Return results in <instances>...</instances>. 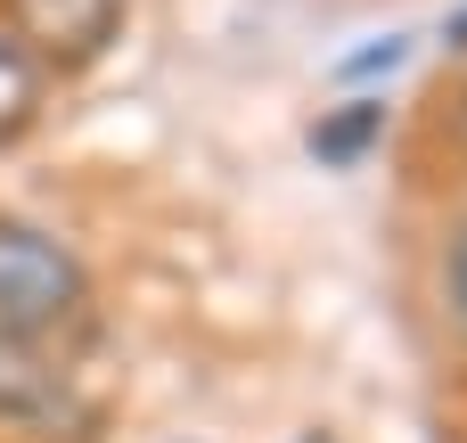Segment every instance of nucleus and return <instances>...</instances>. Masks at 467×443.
<instances>
[{
    "label": "nucleus",
    "instance_id": "nucleus-1",
    "mask_svg": "<svg viewBox=\"0 0 467 443\" xmlns=\"http://www.w3.org/2000/svg\"><path fill=\"white\" fill-rule=\"evenodd\" d=\"M82 304H90L82 263L49 230L0 214V337H74Z\"/></svg>",
    "mask_w": 467,
    "mask_h": 443
},
{
    "label": "nucleus",
    "instance_id": "nucleus-2",
    "mask_svg": "<svg viewBox=\"0 0 467 443\" xmlns=\"http://www.w3.org/2000/svg\"><path fill=\"white\" fill-rule=\"evenodd\" d=\"M8 8V33H16V49L49 74H74V66H90L107 41H115V25H123V0H0Z\"/></svg>",
    "mask_w": 467,
    "mask_h": 443
},
{
    "label": "nucleus",
    "instance_id": "nucleus-3",
    "mask_svg": "<svg viewBox=\"0 0 467 443\" xmlns=\"http://www.w3.org/2000/svg\"><path fill=\"white\" fill-rule=\"evenodd\" d=\"M74 337H0V419H74Z\"/></svg>",
    "mask_w": 467,
    "mask_h": 443
},
{
    "label": "nucleus",
    "instance_id": "nucleus-4",
    "mask_svg": "<svg viewBox=\"0 0 467 443\" xmlns=\"http://www.w3.org/2000/svg\"><path fill=\"white\" fill-rule=\"evenodd\" d=\"M33 115H41V66H33V58L16 49V33L0 25V148L25 140Z\"/></svg>",
    "mask_w": 467,
    "mask_h": 443
},
{
    "label": "nucleus",
    "instance_id": "nucleus-5",
    "mask_svg": "<svg viewBox=\"0 0 467 443\" xmlns=\"http://www.w3.org/2000/svg\"><path fill=\"white\" fill-rule=\"evenodd\" d=\"M378 132H386V107H378V99H345L337 115H320V123H312V148H320L328 164H345V156H361Z\"/></svg>",
    "mask_w": 467,
    "mask_h": 443
},
{
    "label": "nucleus",
    "instance_id": "nucleus-6",
    "mask_svg": "<svg viewBox=\"0 0 467 443\" xmlns=\"http://www.w3.org/2000/svg\"><path fill=\"white\" fill-rule=\"evenodd\" d=\"M402 58H410V41H402V33H386L378 49H361V58H345L337 74H345V82H369V74H394Z\"/></svg>",
    "mask_w": 467,
    "mask_h": 443
},
{
    "label": "nucleus",
    "instance_id": "nucleus-7",
    "mask_svg": "<svg viewBox=\"0 0 467 443\" xmlns=\"http://www.w3.org/2000/svg\"><path fill=\"white\" fill-rule=\"evenodd\" d=\"M451 321H460V337H467V230L451 238Z\"/></svg>",
    "mask_w": 467,
    "mask_h": 443
},
{
    "label": "nucleus",
    "instance_id": "nucleus-8",
    "mask_svg": "<svg viewBox=\"0 0 467 443\" xmlns=\"http://www.w3.org/2000/svg\"><path fill=\"white\" fill-rule=\"evenodd\" d=\"M443 41H451V49H467V0L451 8V16H443Z\"/></svg>",
    "mask_w": 467,
    "mask_h": 443
},
{
    "label": "nucleus",
    "instance_id": "nucleus-9",
    "mask_svg": "<svg viewBox=\"0 0 467 443\" xmlns=\"http://www.w3.org/2000/svg\"><path fill=\"white\" fill-rule=\"evenodd\" d=\"M460 156H467V99H460Z\"/></svg>",
    "mask_w": 467,
    "mask_h": 443
},
{
    "label": "nucleus",
    "instance_id": "nucleus-10",
    "mask_svg": "<svg viewBox=\"0 0 467 443\" xmlns=\"http://www.w3.org/2000/svg\"><path fill=\"white\" fill-rule=\"evenodd\" d=\"M304 443H328V436H304Z\"/></svg>",
    "mask_w": 467,
    "mask_h": 443
}]
</instances>
